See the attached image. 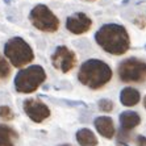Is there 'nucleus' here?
<instances>
[{
  "label": "nucleus",
  "instance_id": "f257e3e1",
  "mask_svg": "<svg viewBox=\"0 0 146 146\" xmlns=\"http://www.w3.org/2000/svg\"><path fill=\"white\" fill-rule=\"evenodd\" d=\"M96 44L112 55H122L130 49V37L126 28L121 24H104L95 33Z\"/></svg>",
  "mask_w": 146,
  "mask_h": 146
},
{
  "label": "nucleus",
  "instance_id": "f03ea898",
  "mask_svg": "<svg viewBox=\"0 0 146 146\" xmlns=\"http://www.w3.org/2000/svg\"><path fill=\"white\" fill-rule=\"evenodd\" d=\"M112 68L102 59L91 58L83 62L79 68L78 79L83 86L91 90H99L108 84L112 79Z\"/></svg>",
  "mask_w": 146,
  "mask_h": 146
},
{
  "label": "nucleus",
  "instance_id": "7ed1b4c3",
  "mask_svg": "<svg viewBox=\"0 0 146 146\" xmlns=\"http://www.w3.org/2000/svg\"><path fill=\"white\" fill-rule=\"evenodd\" d=\"M4 55L13 67L21 68L34 59V51L24 38L12 37L4 45Z\"/></svg>",
  "mask_w": 146,
  "mask_h": 146
},
{
  "label": "nucleus",
  "instance_id": "20e7f679",
  "mask_svg": "<svg viewBox=\"0 0 146 146\" xmlns=\"http://www.w3.org/2000/svg\"><path fill=\"white\" fill-rule=\"evenodd\" d=\"M46 80V72L40 65H32L17 72L15 76V88L20 94H32L37 91Z\"/></svg>",
  "mask_w": 146,
  "mask_h": 146
},
{
  "label": "nucleus",
  "instance_id": "39448f33",
  "mask_svg": "<svg viewBox=\"0 0 146 146\" xmlns=\"http://www.w3.org/2000/svg\"><path fill=\"white\" fill-rule=\"evenodd\" d=\"M29 20L36 29L45 33H54L59 29V19L53 13V11L45 5L37 4L29 13Z\"/></svg>",
  "mask_w": 146,
  "mask_h": 146
},
{
  "label": "nucleus",
  "instance_id": "423d86ee",
  "mask_svg": "<svg viewBox=\"0 0 146 146\" xmlns=\"http://www.w3.org/2000/svg\"><path fill=\"white\" fill-rule=\"evenodd\" d=\"M117 74L124 83H143L146 80V62L138 58H126L117 66Z\"/></svg>",
  "mask_w": 146,
  "mask_h": 146
},
{
  "label": "nucleus",
  "instance_id": "0eeeda50",
  "mask_svg": "<svg viewBox=\"0 0 146 146\" xmlns=\"http://www.w3.org/2000/svg\"><path fill=\"white\" fill-rule=\"evenodd\" d=\"M78 63V58L76 54L71 49H68L65 45L58 46L54 50L53 55H51V65L55 70L63 72H70L71 70H74L75 66Z\"/></svg>",
  "mask_w": 146,
  "mask_h": 146
},
{
  "label": "nucleus",
  "instance_id": "6e6552de",
  "mask_svg": "<svg viewBox=\"0 0 146 146\" xmlns=\"http://www.w3.org/2000/svg\"><path fill=\"white\" fill-rule=\"evenodd\" d=\"M23 107H24V112L33 122L40 124V122L45 121L48 117H50L49 107L38 99H27Z\"/></svg>",
  "mask_w": 146,
  "mask_h": 146
},
{
  "label": "nucleus",
  "instance_id": "1a4fd4ad",
  "mask_svg": "<svg viewBox=\"0 0 146 146\" xmlns=\"http://www.w3.org/2000/svg\"><path fill=\"white\" fill-rule=\"evenodd\" d=\"M141 124V117L134 111H125L120 115V132L119 142L122 143L129 139V132Z\"/></svg>",
  "mask_w": 146,
  "mask_h": 146
},
{
  "label": "nucleus",
  "instance_id": "9d476101",
  "mask_svg": "<svg viewBox=\"0 0 146 146\" xmlns=\"http://www.w3.org/2000/svg\"><path fill=\"white\" fill-rule=\"evenodd\" d=\"M92 27V20L90 19L88 15L83 13V12H76V13L71 15L67 17L66 20V28L67 31L72 34H84L91 29Z\"/></svg>",
  "mask_w": 146,
  "mask_h": 146
},
{
  "label": "nucleus",
  "instance_id": "9b49d317",
  "mask_svg": "<svg viewBox=\"0 0 146 146\" xmlns=\"http://www.w3.org/2000/svg\"><path fill=\"white\" fill-rule=\"evenodd\" d=\"M94 124H95V128L100 136H103L104 138H108V139L113 138L116 129H115L113 120L111 117H108V116H99V117L95 119Z\"/></svg>",
  "mask_w": 146,
  "mask_h": 146
},
{
  "label": "nucleus",
  "instance_id": "f8f14e48",
  "mask_svg": "<svg viewBox=\"0 0 146 146\" xmlns=\"http://www.w3.org/2000/svg\"><path fill=\"white\" fill-rule=\"evenodd\" d=\"M139 100H141L139 91L133 88V87H125V88H122L121 94H120V102H121L122 106L125 107L137 106Z\"/></svg>",
  "mask_w": 146,
  "mask_h": 146
},
{
  "label": "nucleus",
  "instance_id": "ddd939ff",
  "mask_svg": "<svg viewBox=\"0 0 146 146\" xmlns=\"http://www.w3.org/2000/svg\"><path fill=\"white\" fill-rule=\"evenodd\" d=\"M17 138L19 134L13 128L0 124V146H15Z\"/></svg>",
  "mask_w": 146,
  "mask_h": 146
},
{
  "label": "nucleus",
  "instance_id": "4468645a",
  "mask_svg": "<svg viewBox=\"0 0 146 146\" xmlns=\"http://www.w3.org/2000/svg\"><path fill=\"white\" fill-rule=\"evenodd\" d=\"M76 141L80 146H98V138L92 130L83 128L76 132Z\"/></svg>",
  "mask_w": 146,
  "mask_h": 146
},
{
  "label": "nucleus",
  "instance_id": "2eb2a0df",
  "mask_svg": "<svg viewBox=\"0 0 146 146\" xmlns=\"http://www.w3.org/2000/svg\"><path fill=\"white\" fill-rule=\"evenodd\" d=\"M11 75V66L5 58L0 55V79H7Z\"/></svg>",
  "mask_w": 146,
  "mask_h": 146
},
{
  "label": "nucleus",
  "instance_id": "dca6fc26",
  "mask_svg": "<svg viewBox=\"0 0 146 146\" xmlns=\"http://www.w3.org/2000/svg\"><path fill=\"white\" fill-rule=\"evenodd\" d=\"M0 119L3 121H11L15 119L13 111L9 108L8 106H1L0 107Z\"/></svg>",
  "mask_w": 146,
  "mask_h": 146
},
{
  "label": "nucleus",
  "instance_id": "f3484780",
  "mask_svg": "<svg viewBox=\"0 0 146 146\" xmlns=\"http://www.w3.org/2000/svg\"><path fill=\"white\" fill-rule=\"evenodd\" d=\"M98 107L102 112H112L115 106H113L112 100H109V99H102V100H99Z\"/></svg>",
  "mask_w": 146,
  "mask_h": 146
},
{
  "label": "nucleus",
  "instance_id": "a211bd4d",
  "mask_svg": "<svg viewBox=\"0 0 146 146\" xmlns=\"http://www.w3.org/2000/svg\"><path fill=\"white\" fill-rule=\"evenodd\" d=\"M137 143H138V146H146V137L138 136L137 137Z\"/></svg>",
  "mask_w": 146,
  "mask_h": 146
},
{
  "label": "nucleus",
  "instance_id": "6ab92c4d",
  "mask_svg": "<svg viewBox=\"0 0 146 146\" xmlns=\"http://www.w3.org/2000/svg\"><path fill=\"white\" fill-rule=\"evenodd\" d=\"M143 107H145V108H146V96H145V98H143Z\"/></svg>",
  "mask_w": 146,
  "mask_h": 146
},
{
  "label": "nucleus",
  "instance_id": "aec40b11",
  "mask_svg": "<svg viewBox=\"0 0 146 146\" xmlns=\"http://www.w3.org/2000/svg\"><path fill=\"white\" fill-rule=\"evenodd\" d=\"M59 146H71V145H68V143H63V145H59Z\"/></svg>",
  "mask_w": 146,
  "mask_h": 146
},
{
  "label": "nucleus",
  "instance_id": "412c9836",
  "mask_svg": "<svg viewBox=\"0 0 146 146\" xmlns=\"http://www.w3.org/2000/svg\"><path fill=\"white\" fill-rule=\"evenodd\" d=\"M86 1H94V0H86Z\"/></svg>",
  "mask_w": 146,
  "mask_h": 146
}]
</instances>
